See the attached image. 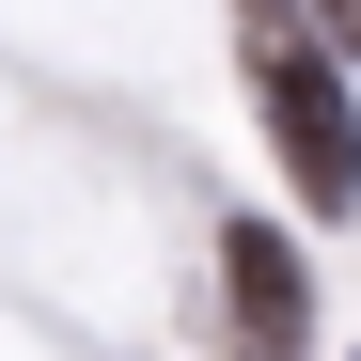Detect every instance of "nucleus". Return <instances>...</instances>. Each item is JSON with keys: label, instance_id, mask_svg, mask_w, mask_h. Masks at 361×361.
Wrapping results in <instances>:
<instances>
[{"label": "nucleus", "instance_id": "nucleus-1", "mask_svg": "<svg viewBox=\"0 0 361 361\" xmlns=\"http://www.w3.org/2000/svg\"><path fill=\"white\" fill-rule=\"evenodd\" d=\"M235 63H252V94H267V142H283V173H298V204H361V110H345V79L314 63V16L298 0H235Z\"/></svg>", "mask_w": 361, "mask_h": 361}, {"label": "nucleus", "instance_id": "nucleus-2", "mask_svg": "<svg viewBox=\"0 0 361 361\" xmlns=\"http://www.w3.org/2000/svg\"><path fill=\"white\" fill-rule=\"evenodd\" d=\"M220 314H235V361H298V330H314V267H298L267 220H235V235H220Z\"/></svg>", "mask_w": 361, "mask_h": 361}, {"label": "nucleus", "instance_id": "nucleus-3", "mask_svg": "<svg viewBox=\"0 0 361 361\" xmlns=\"http://www.w3.org/2000/svg\"><path fill=\"white\" fill-rule=\"evenodd\" d=\"M298 16H314V32H330V47H361V0H298Z\"/></svg>", "mask_w": 361, "mask_h": 361}]
</instances>
